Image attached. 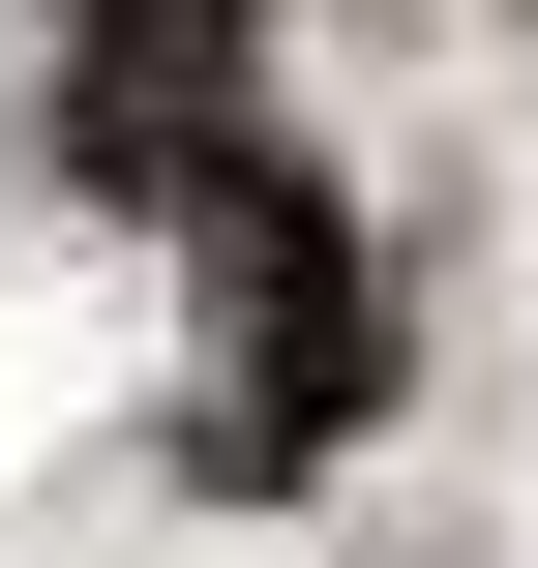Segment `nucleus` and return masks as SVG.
<instances>
[{
  "label": "nucleus",
  "instance_id": "nucleus-1",
  "mask_svg": "<svg viewBox=\"0 0 538 568\" xmlns=\"http://www.w3.org/2000/svg\"><path fill=\"white\" fill-rule=\"evenodd\" d=\"M180 240L240 270V329H210V479H300V449H359V389H389V300H359V240H329L270 150H240Z\"/></svg>",
  "mask_w": 538,
  "mask_h": 568
},
{
  "label": "nucleus",
  "instance_id": "nucleus-2",
  "mask_svg": "<svg viewBox=\"0 0 538 568\" xmlns=\"http://www.w3.org/2000/svg\"><path fill=\"white\" fill-rule=\"evenodd\" d=\"M240 60H270V0H60V180L90 210H210L240 180Z\"/></svg>",
  "mask_w": 538,
  "mask_h": 568
}]
</instances>
